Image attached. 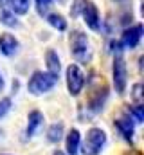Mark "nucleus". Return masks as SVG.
Here are the masks:
<instances>
[{"label":"nucleus","mask_w":144,"mask_h":155,"mask_svg":"<svg viewBox=\"0 0 144 155\" xmlns=\"http://www.w3.org/2000/svg\"><path fill=\"white\" fill-rule=\"evenodd\" d=\"M106 141H108V137H106L105 130H101V128H90L87 132L83 146L79 150L83 152V155H99L103 152Z\"/></svg>","instance_id":"obj_3"},{"label":"nucleus","mask_w":144,"mask_h":155,"mask_svg":"<svg viewBox=\"0 0 144 155\" xmlns=\"http://www.w3.org/2000/svg\"><path fill=\"white\" fill-rule=\"evenodd\" d=\"M126 155H141V152H128Z\"/></svg>","instance_id":"obj_25"},{"label":"nucleus","mask_w":144,"mask_h":155,"mask_svg":"<svg viewBox=\"0 0 144 155\" xmlns=\"http://www.w3.org/2000/svg\"><path fill=\"white\" fill-rule=\"evenodd\" d=\"M7 5L15 15H27L31 7V0H7Z\"/></svg>","instance_id":"obj_14"},{"label":"nucleus","mask_w":144,"mask_h":155,"mask_svg":"<svg viewBox=\"0 0 144 155\" xmlns=\"http://www.w3.org/2000/svg\"><path fill=\"white\" fill-rule=\"evenodd\" d=\"M63 137V123H54L47 130V139L49 143H60Z\"/></svg>","instance_id":"obj_16"},{"label":"nucleus","mask_w":144,"mask_h":155,"mask_svg":"<svg viewBox=\"0 0 144 155\" xmlns=\"http://www.w3.org/2000/svg\"><path fill=\"white\" fill-rule=\"evenodd\" d=\"M45 63H47V72H51L52 76L60 78V72H61V61H60V56L56 51L49 49L45 52Z\"/></svg>","instance_id":"obj_13"},{"label":"nucleus","mask_w":144,"mask_h":155,"mask_svg":"<svg viewBox=\"0 0 144 155\" xmlns=\"http://www.w3.org/2000/svg\"><path fill=\"white\" fill-rule=\"evenodd\" d=\"M58 2H61V4H63V2H65V0H58Z\"/></svg>","instance_id":"obj_27"},{"label":"nucleus","mask_w":144,"mask_h":155,"mask_svg":"<svg viewBox=\"0 0 144 155\" xmlns=\"http://www.w3.org/2000/svg\"><path fill=\"white\" fill-rule=\"evenodd\" d=\"M2 137H4V130L0 128V139H2Z\"/></svg>","instance_id":"obj_26"},{"label":"nucleus","mask_w":144,"mask_h":155,"mask_svg":"<svg viewBox=\"0 0 144 155\" xmlns=\"http://www.w3.org/2000/svg\"><path fill=\"white\" fill-rule=\"evenodd\" d=\"M142 25L141 24H135V25H130V27H126L124 31H123V36H121V43H123V47H126V49H135L139 43H141V40H142Z\"/></svg>","instance_id":"obj_7"},{"label":"nucleus","mask_w":144,"mask_h":155,"mask_svg":"<svg viewBox=\"0 0 144 155\" xmlns=\"http://www.w3.org/2000/svg\"><path fill=\"white\" fill-rule=\"evenodd\" d=\"M51 5H52V0H36V9H38V15H40V16H45V15L49 13Z\"/></svg>","instance_id":"obj_19"},{"label":"nucleus","mask_w":144,"mask_h":155,"mask_svg":"<svg viewBox=\"0 0 144 155\" xmlns=\"http://www.w3.org/2000/svg\"><path fill=\"white\" fill-rule=\"evenodd\" d=\"M69 45H70V54L77 63H88L92 60V49L88 36L83 31H72L69 36Z\"/></svg>","instance_id":"obj_1"},{"label":"nucleus","mask_w":144,"mask_h":155,"mask_svg":"<svg viewBox=\"0 0 144 155\" xmlns=\"http://www.w3.org/2000/svg\"><path fill=\"white\" fill-rule=\"evenodd\" d=\"M79 148H81V135L76 128H72L70 132L67 134V139H65V150L67 155H77L79 153Z\"/></svg>","instance_id":"obj_12"},{"label":"nucleus","mask_w":144,"mask_h":155,"mask_svg":"<svg viewBox=\"0 0 144 155\" xmlns=\"http://www.w3.org/2000/svg\"><path fill=\"white\" fill-rule=\"evenodd\" d=\"M65 79H67V88L70 96H79L83 87H85V74L79 65L70 63L65 71Z\"/></svg>","instance_id":"obj_5"},{"label":"nucleus","mask_w":144,"mask_h":155,"mask_svg":"<svg viewBox=\"0 0 144 155\" xmlns=\"http://www.w3.org/2000/svg\"><path fill=\"white\" fill-rule=\"evenodd\" d=\"M132 97L135 101V105H142V85L141 83H135L133 88H132Z\"/></svg>","instance_id":"obj_20"},{"label":"nucleus","mask_w":144,"mask_h":155,"mask_svg":"<svg viewBox=\"0 0 144 155\" xmlns=\"http://www.w3.org/2000/svg\"><path fill=\"white\" fill-rule=\"evenodd\" d=\"M81 16H83V20H85V24H87L88 29H92V31H96V33L101 31V16H99L97 5H96L94 2L87 0V4H85V7H83V11H81Z\"/></svg>","instance_id":"obj_6"},{"label":"nucleus","mask_w":144,"mask_h":155,"mask_svg":"<svg viewBox=\"0 0 144 155\" xmlns=\"http://www.w3.org/2000/svg\"><path fill=\"white\" fill-rule=\"evenodd\" d=\"M112 79L117 94H124L128 85V69L123 54H113V65H112Z\"/></svg>","instance_id":"obj_4"},{"label":"nucleus","mask_w":144,"mask_h":155,"mask_svg":"<svg viewBox=\"0 0 144 155\" xmlns=\"http://www.w3.org/2000/svg\"><path fill=\"white\" fill-rule=\"evenodd\" d=\"M18 51H20V41L16 40L15 35H11V33H2L0 35V52L4 56L11 58V56L18 54Z\"/></svg>","instance_id":"obj_8"},{"label":"nucleus","mask_w":144,"mask_h":155,"mask_svg":"<svg viewBox=\"0 0 144 155\" xmlns=\"http://www.w3.org/2000/svg\"><path fill=\"white\" fill-rule=\"evenodd\" d=\"M52 155H67V153H65V152H61V150H56Z\"/></svg>","instance_id":"obj_24"},{"label":"nucleus","mask_w":144,"mask_h":155,"mask_svg":"<svg viewBox=\"0 0 144 155\" xmlns=\"http://www.w3.org/2000/svg\"><path fill=\"white\" fill-rule=\"evenodd\" d=\"M11 108H13L11 97H2V99H0V119H4V117L7 116V114L11 112Z\"/></svg>","instance_id":"obj_18"},{"label":"nucleus","mask_w":144,"mask_h":155,"mask_svg":"<svg viewBox=\"0 0 144 155\" xmlns=\"http://www.w3.org/2000/svg\"><path fill=\"white\" fill-rule=\"evenodd\" d=\"M110 51L113 52V54H123V43L121 41H110Z\"/></svg>","instance_id":"obj_22"},{"label":"nucleus","mask_w":144,"mask_h":155,"mask_svg":"<svg viewBox=\"0 0 144 155\" xmlns=\"http://www.w3.org/2000/svg\"><path fill=\"white\" fill-rule=\"evenodd\" d=\"M45 117L40 110H31L29 116H27V126H25V137H33L36 132L41 128Z\"/></svg>","instance_id":"obj_11"},{"label":"nucleus","mask_w":144,"mask_h":155,"mask_svg":"<svg viewBox=\"0 0 144 155\" xmlns=\"http://www.w3.org/2000/svg\"><path fill=\"white\" fill-rule=\"evenodd\" d=\"M85 4H87V0H74V4H72V7H70V15H72V16L81 15V11H83Z\"/></svg>","instance_id":"obj_21"},{"label":"nucleus","mask_w":144,"mask_h":155,"mask_svg":"<svg viewBox=\"0 0 144 155\" xmlns=\"http://www.w3.org/2000/svg\"><path fill=\"white\" fill-rule=\"evenodd\" d=\"M117 2H123V0H117Z\"/></svg>","instance_id":"obj_28"},{"label":"nucleus","mask_w":144,"mask_h":155,"mask_svg":"<svg viewBox=\"0 0 144 155\" xmlns=\"http://www.w3.org/2000/svg\"><path fill=\"white\" fill-rule=\"evenodd\" d=\"M47 16V24L58 31H67V20L63 15H58V13H51V15H45Z\"/></svg>","instance_id":"obj_15"},{"label":"nucleus","mask_w":144,"mask_h":155,"mask_svg":"<svg viewBox=\"0 0 144 155\" xmlns=\"http://www.w3.org/2000/svg\"><path fill=\"white\" fill-rule=\"evenodd\" d=\"M56 83H58V78L52 76L51 72L36 71L27 81V90L33 96H41V94H47L49 90H52L56 87Z\"/></svg>","instance_id":"obj_2"},{"label":"nucleus","mask_w":144,"mask_h":155,"mask_svg":"<svg viewBox=\"0 0 144 155\" xmlns=\"http://www.w3.org/2000/svg\"><path fill=\"white\" fill-rule=\"evenodd\" d=\"M113 126L117 128V132L123 135L124 141L132 143L133 141V134H135V126H133V121L130 117H119L113 121Z\"/></svg>","instance_id":"obj_9"},{"label":"nucleus","mask_w":144,"mask_h":155,"mask_svg":"<svg viewBox=\"0 0 144 155\" xmlns=\"http://www.w3.org/2000/svg\"><path fill=\"white\" fill-rule=\"evenodd\" d=\"M0 155H5V153H0Z\"/></svg>","instance_id":"obj_29"},{"label":"nucleus","mask_w":144,"mask_h":155,"mask_svg":"<svg viewBox=\"0 0 144 155\" xmlns=\"http://www.w3.org/2000/svg\"><path fill=\"white\" fill-rule=\"evenodd\" d=\"M2 88H4V78H2V72H0V92H2Z\"/></svg>","instance_id":"obj_23"},{"label":"nucleus","mask_w":144,"mask_h":155,"mask_svg":"<svg viewBox=\"0 0 144 155\" xmlns=\"http://www.w3.org/2000/svg\"><path fill=\"white\" fill-rule=\"evenodd\" d=\"M106 99H108V88L106 87H103V90L97 88V90L92 92V96H90V99H88V108H90L94 114H97V112H101V110L105 108Z\"/></svg>","instance_id":"obj_10"},{"label":"nucleus","mask_w":144,"mask_h":155,"mask_svg":"<svg viewBox=\"0 0 144 155\" xmlns=\"http://www.w3.org/2000/svg\"><path fill=\"white\" fill-rule=\"evenodd\" d=\"M128 112H130V116H132V121H133V123H142V121H144V108H142V105H132Z\"/></svg>","instance_id":"obj_17"}]
</instances>
